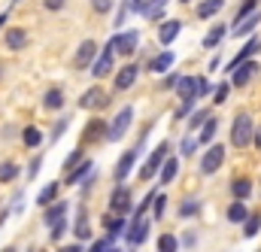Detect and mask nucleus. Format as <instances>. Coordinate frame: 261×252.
Listing matches in <instances>:
<instances>
[{
  "mask_svg": "<svg viewBox=\"0 0 261 252\" xmlns=\"http://www.w3.org/2000/svg\"><path fill=\"white\" fill-rule=\"evenodd\" d=\"M149 219L143 216V219H130L128 222V231H125V240H128L130 249H137V246H143L146 240H149Z\"/></svg>",
  "mask_w": 261,
  "mask_h": 252,
  "instance_id": "11",
  "label": "nucleus"
},
{
  "mask_svg": "<svg viewBox=\"0 0 261 252\" xmlns=\"http://www.w3.org/2000/svg\"><path fill=\"white\" fill-rule=\"evenodd\" d=\"M258 52H261V37H255V34H252V37H249V40H246V43L240 46V52H237V55H234V58L228 61V67H225V70H228V73H234V70H237L240 64H243V61H252V58H255Z\"/></svg>",
  "mask_w": 261,
  "mask_h": 252,
  "instance_id": "12",
  "label": "nucleus"
},
{
  "mask_svg": "<svg viewBox=\"0 0 261 252\" xmlns=\"http://www.w3.org/2000/svg\"><path fill=\"white\" fill-rule=\"evenodd\" d=\"M167 155H170V143L167 140H161L152 152H149V158H146V164L137 170V180L140 183H149V180H155L158 177V170H161V164L167 161Z\"/></svg>",
  "mask_w": 261,
  "mask_h": 252,
  "instance_id": "1",
  "label": "nucleus"
},
{
  "mask_svg": "<svg viewBox=\"0 0 261 252\" xmlns=\"http://www.w3.org/2000/svg\"><path fill=\"white\" fill-rule=\"evenodd\" d=\"M143 3H146V0H130V9H134V12H140V6H143Z\"/></svg>",
  "mask_w": 261,
  "mask_h": 252,
  "instance_id": "56",
  "label": "nucleus"
},
{
  "mask_svg": "<svg viewBox=\"0 0 261 252\" xmlns=\"http://www.w3.org/2000/svg\"><path fill=\"white\" fill-rule=\"evenodd\" d=\"M67 210H70V200H52L49 207H46V213H43V225L49 228V225H55V222H61V219H67Z\"/></svg>",
  "mask_w": 261,
  "mask_h": 252,
  "instance_id": "20",
  "label": "nucleus"
},
{
  "mask_svg": "<svg viewBox=\"0 0 261 252\" xmlns=\"http://www.w3.org/2000/svg\"><path fill=\"white\" fill-rule=\"evenodd\" d=\"M18 173H21V170H18V164H15V161H0V183H3V186H6V183H12Z\"/></svg>",
  "mask_w": 261,
  "mask_h": 252,
  "instance_id": "35",
  "label": "nucleus"
},
{
  "mask_svg": "<svg viewBox=\"0 0 261 252\" xmlns=\"http://www.w3.org/2000/svg\"><path fill=\"white\" fill-rule=\"evenodd\" d=\"M97 52H100V43H97L94 37L82 40L79 49H76V55H73V70H91V64H94V58H97Z\"/></svg>",
  "mask_w": 261,
  "mask_h": 252,
  "instance_id": "6",
  "label": "nucleus"
},
{
  "mask_svg": "<svg viewBox=\"0 0 261 252\" xmlns=\"http://www.w3.org/2000/svg\"><path fill=\"white\" fill-rule=\"evenodd\" d=\"M216 131H219V119H216V116H210V119L200 125V131H197V143L210 146V143L216 140Z\"/></svg>",
  "mask_w": 261,
  "mask_h": 252,
  "instance_id": "32",
  "label": "nucleus"
},
{
  "mask_svg": "<svg viewBox=\"0 0 261 252\" xmlns=\"http://www.w3.org/2000/svg\"><path fill=\"white\" fill-rule=\"evenodd\" d=\"M43 6H46L49 12H61L67 6V0H43Z\"/></svg>",
  "mask_w": 261,
  "mask_h": 252,
  "instance_id": "54",
  "label": "nucleus"
},
{
  "mask_svg": "<svg viewBox=\"0 0 261 252\" xmlns=\"http://www.w3.org/2000/svg\"><path fill=\"white\" fill-rule=\"evenodd\" d=\"M258 24H261V12L255 9L252 15H246V18H240L237 24H231V34H234V37H249Z\"/></svg>",
  "mask_w": 261,
  "mask_h": 252,
  "instance_id": "23",
  "label": "nucleus"
},
{
  "mask_svg": "<svg viewBox=\"0 0 261 252\" xmlns=\"http://www.w3.org/2000/svg\"><path fill=\"white\" fill-rule=\"evenodd\" d=\"M225 216H228V222H234V225H243V222H246V216H249V207H246V200H237V197H234V204L228 207V213H225Z\"/></svg>",
  "mask_w": 261,
  "mask_h": 252,
  "instance_id": "31",
  "label": "nucleus"
},
{
  "mask_svg": "<svg viewBox=\"0 0 261 252\" xmlns=\"http://www.w3.org/2000/svg\"><path fill=\"white\" fill-rule=\"evenodd\" d=\"M173 91L179 94V100H197V76H179Z\"/></svg>",
  "mask_w": 261,
  "mask_h": 252,
  "instance_id": "24",
  "label": "nucleus"
},
{
  "mask_svg": "<svg viewBox=\"0 0 261 252\" xmlns=\"http://www.w3.org/2000/svg\"><path fill=\"white\" fill-rule=\"evenodd\" d=\"M170 0H146L143 6H140V15H146L149 21H158L161 15H164V6H167Z\"/></svg>",
  "mask_w": 261,
  "mask_h": 252,
  "instance_id": "30",
  "label": "nucleus"
},
{
  "mask_svg": "<svg viewBox=\"0 0 261 252\" xmlns=\"http://www.w3.org/2000/svg\"><path fill=\"white\" fill-rule=\"evenodd\" d=\"M197 210H200V200L197 197H186L179 204V219H192V216H197Z\"/></svg>",
  "mask_w": 261,
  "mask_h": 252,
  "instance_id": "37",
  "label": "nucleus"
},
{
  "mask_svg": "<svg viewBox=\"0 0 261 252\" xmlns=\"http://www.w3.org/2000/svg\"><path fill=\"white\" fill-rule=\"evenodd\" d=\"M231 88H234V85H231V79H228V82H222V85H216V91H213V104H216V107H219V104H225Z\"/></svg>",
  "mask_w": 261,
  "mask_h": 252,
  "instance_id": "43",
  "label": "nucleus"
},
{
  "mask_svg": "<svg viewBox=\"0 0 261 252\" xmlns=\"http://www.w3.org/2000/svg\"><path fill=\"white\" fill-rule=\"evenodd\" d=\"M3 43H6V49H9V52H18V49H24V46H28V31H24V28H6Z\"/></svg>",
  "mask_w": 261,
  "mask_h": 252,
  "instance_id": "22",
  "label": "nucleus"
},
{
  "mask_svg": "<svg viewBox=\"0 0 261 252\" xmlns=\"http://www.w3.org/2000/svg\"><path fill=\"white\" fill-rule=\"evenodd\" d=\"M231 194H234L237 200H246V197L252 194V180H246V177H237V180L231 183Z\"/></svg>",
  "mask_w": 261,
  "mask_h": 252,
  "instance_id": "34",
  "label": "nucleus"
},
{
  "mask_svg": "<svg viewBox=\"0 0 261 252\" xmlns=\"http://www.w3.org/2000/svg\"><path fill=\"white\" fill-rule=\"evenodd\" d=\"M137 76H140V64H122L113 73V91H128V88H134Z\"/></svg>",
  "mask_w": 261,
  "mask_h": 252,
  "instance_id": "13",
  "label": "nucleus"
},
{
  "mask_svg": "<svg viewBox=\"0 0 261 252\" xmlns=\"http://www.w3.org/2000/svg\"><path fill=\"white\" fill-rule=\"evenodd\" d=\"M197 243V237H195V231H182V240H179V246H186V249H192Z\"/></svg>",
  "mask_w": 261,
  "mask_h": 252,
  "instance_id": "53",
  "label": "nucleus"
},
{
  "mask_svg": "<svg viewBox=\"0 0 261 252\" xmlns=\"http://www.w3.org/2000/svg\"><path fill=\"white\" fill-rule=\"evenodd\" d=\"M64 88H46V94H43V107L49 110V113H58V110H64Z\"/></svg>",
  "mask_w": 261,
  "mask_h": 252,
  "instance_id": "27",
  "label": "nucleus"
},
{
  "mask_svg": "<svg viewBox=\"0 0 261 252\" xmlns=\"http://www.w3.org/2000/svg\"><path fill=\"white\" fill-rule=\"evenodd\" d=\"M73 234H76V240L82 243V240H91L94 237V231H91V219H88V207L85 204H79L76 207V222H73Z\"/></svg>",
  "mask_w": 261,
  "mask_h": 252,
  "instance_id": "14",
  "label": "nucleus"
},
{
  "mask_svg": "<svg viewBox=\"0 0 261 252\" xmlns=\"http://www.w3.org/2000/svg\"><path fill=\"white\" fill-rule=\"evenodd\" d=\"M179 34H182V21H179V18H167V21L158 24V43H161L164 49H170V43H176Z\"/></svg>",
  "mask_w": 261,
  "mask_h": 252,
  "instance_id": "15",
  "label": "nucleus"
},
{
  "mask_svg": "<svg viewBox=\"0 0 261 252\" xmlns=\"http://www.w3.org/2000/svg\"><path fill=\"white\" fill-rule=\"evenodd\" d=\"M43 143V131L37 125H24L21 128V146H28V149H37Z\"/></svg>",
  "mask_w": 261,
  "mask_h": 252,
  "instance_id": "33",
  "label": "nucleus"
},
{
  "mask_svg": "<svg viewBox=\"0 0 261 252\" xmlns=\"http://www.w3.org/2000/svg\"><path fill=\"white\" fill-rule=\"evenodd\" d=\"M67 228H70V219H61V222H55V225H49V231H52L49 237H52V240H61V237L67 234Z\"/></svg>",
  "mask_w": 261,
  "mask_h": 252,
  "instance_id": "45",
  "label": "nucleus"
},
{
  "mask_svg": "<svg viewBox=\"0 0 261 252\" xmlns=\"http://www.w3.org/2000/svg\"><path fill=\"white\" fill-rule=\"evenodd\" d=\"M164 213H167V194H155V200H152V219H164Z\"/></svg>",
  "mask_w": 261,
  "mask_h": 252,
  "instance_id": "41",
  "label": "nucleus"
},
{
  "mask_svg": "<svg viewBox=\"0 0 261 252\" xmlns=\"http://www.w3.org/2000/svg\"><path fill=\"white\" fill-rule=\"evenodd\" d=\"M222 164H225V146H222V143H210V149H206L203 158H200V173H203V177H213Z\"/></svg>",
  "mask_w": 261,
  "mask_h": 252,
  "instance_id": "10",
  "label": "nucleus"
},
{
  "mask_svg": "<svg viewBox=\"0 0 261 252\" xmlns=\"http://www.w3.org/2000/svg\"><path fill=\"white\" fill-rule=\"evenodd\" d=\"M110 213H119V216L134 213V191H130V186L116 183V189L110 194Z\"/></svg>",
  "mask_w": 261,
  "mask_h": 252,
  "instance_id": "5",
  "label": "nucleus"
},
{
  "mask_svg": "<svg viewBox=\"0 0 261 252\" xmlns=\"http://www.w3.org/2000/svg\"><path fill=\"white\" fill-rule=\"evenodd\" d=\"M192 113H195V100H182V104H179V110L173 113V119L179 122V119H189Z\"/></svg>",
  "mask_w": 261,
  "mask_h": 252,
  "instance_id": "46",
  "label": "nucleus"
},
{
  "mask_svg": "<svg viewBox=\"0 0 261 252\" xmlns=\"http://www.w3.org/2000/svg\"><path fill=\"white\" fill-rule=\"evenodd\" d=\"M176 173H179V158H176V155H167V161H164L161 170H158V183H161V186H170V183L176 180Z\"/></svg>",
  "mask_w": 261,
  "mask_h": 252,
  "instance_id": "26",
  "label": "nucleus"
},
{
  "mask_svg": "<svg viewBox=\"0 0 261 252\" xmlns=\"http://www.w3.org/2000/svg\"><path fill=\"white\" fill-rule=\"evenodd\" d=\"M130 125H134V107L125 104V107H119V113L110 119V125H107V140H110V143L125 140V134L130 131Z\"/></svg>",
  "mask_w": 261,
  "mask_h": 252,
  "instance_id": "3",
  "label": "nucleus"
},
{
  "mask_svg": "<svg viewBox=\"0 0 261 252\" xmlns=\"http://www.w3.org/2000/svg\"><path fill=\"white\" fill-rule=\"evenodd\" d=\"M67 125H70V119H58V122H55V128H52V134H49V143H58V140H61V137H64V131H67Z\"/></svg>",
  "mask_w": 261,
  "mask_h": 252,
  "instance_id": "44",
  "label": "nucleus"
},
{
  "mask_svg": "<svg viewBox=\"0 0 261 252\" xmlns=\"http://www.w3.org/2000/svg\"><path fill=\"white\" fill-rule=\"evenodd\" d=\"M113 249V240L110 237H100V240H94L91 246H88V252H110Z\"/></svg>",
  "mask_w": 261,
  "mask_h": 252,
  "instance_id": "50",
  "label": "nucleus"
},
{
  "mask_svg": "<svg viewBox=\"0 0 261 252\" xmlns=\"http://www.w3.org/2000/svg\"><path fill=\"white\" fill-rule=\"evenodd\" d=\"M91 9L97 15H107V12H113V0H91Z\"/></svg>",
  "mask_w": 261,
  "mask_h": 252,
  "instance_id": "49",
  "label": "nucleus"
},
{
  "mask_svg": "<svg viewBox=\"0 0 261 252\" xmlns=\"http://www.w3.org/2000/svg\"><path fill=\"white\" fill-rule=\"evenodd\" d=\"M91 170H94V161H91V158H82L73 170H67V173H64V186H67V189H70V186H79Z\"/></svg>",
  "mask_w": 261,
  "mask_h": 252,
  "instance_id": "19",
  "label": "nucleus"
},
{
  "mask_svg": "<svg viewBox=\"0 0 261 252\" xmlns=\"http://www.w3.org/2000/svg\"><path fill=\"white\" fill-rule=\"evenodd\" d=\"M110 43H113V49H116L119 58H130L137 52V46H140V34L137 31H116Z\"/></svg>",
  "mask_w": 261,
  "mask_h": 252,
  "instance_id": "8",
  "label": "nucleus"
},
{
  "mask_svg": "<svg viewBox=\"0 0 261 252\" xmlns=\"http://www.w3.org/2000/svg\"><path fill=\"white\" fill-rule=\"evenodd\" d=\"M0 76H3V64H0Z\"/></svg>",
  "mask_w": 261,
  "mask_h": 252,
  "instance_id": "61",
  "label": "nucleus"
},
{
  "mask_svg": "<svg viewBox=\"0 0 261 252\" xmlns=\"http://www.w3.org/2000/svg\"><path fill=\"white\" fill-rule=\"evenodd\" d=\"M110 252H122V249H116V246H113V249H110Z\"/></svg>",
  "mask_w": 261,
  "mask_h": 252,
  "instance_id": "60",
  "label": "nucleus"
},
{
  "mask_svg": "<svg viewBox=\"0 0 261 252\" xmlns=\"http://www.w3.org/2000/svg\"><path fill=\"white\" fill-rule=\"evenodd\" d=\"M176 64V55L170 52V49H164L161 55H155V58H149V64H146V70H152V73H170V67Z\"/></svg>",
  "mask_w": 261,
  "mask_h": 252,
  "instance_id": "21",
  "label": "nucleus"
},
{
  "mask_svg": "<svg viewBox=\"0 0 261 252\" xmlns=\"http://www.w3.org/2000/svg\"><path fill=\"white\" fill-rule=\"evenodd\" d=\"M255 73H258L255 58H252V61H243L234 73H231V85H234V88H243V85H249V82H252V76H255Z\"/></svg>",
  "mask_w": 261,
  "mask_h": 252,
  "instance_id": "18",
  "label": "nucleus"
},
{
  "mask_svg": "<svg viewBox=\"0 0 261 252\" xmlns=\"http://www.w3.org/2000/svg\"><path fill=\"white\" fill-rule=\"evenodd\" d=\"M252 140H255V125H252V116H249V113H237V116H234V122H231V146L246 149Z\"/></svg>",
  "mask_w": 261,
  "mask_h": 252,
  "instance_id": "2",
  "label": "nucleus"
},
{
  "mask_svg": "<svg viewBox=\"0 0 261 252\" xmlns=\"http://www.w3.org/2000/svg\"><path fill=\"white\" fill-rule=\"evenodd\" d=\"M158 252H179V237L176 234H161L158 237Z\"/></svg>",
  "mask_w": 261,
  "mask_h": 252,
  "instance_id": "38",
  "label": "nucleus"
},
{
  "mask_svg": "<svg viewBox=\"0 0 261 252\" xmlns=\"http://www.w3.org/2000/svg\"><path fill=\"white\" fill-rule=\"evenodd\" d=\"M6 21H9V12H0V28H6Z\"/></svg>",
  "mask_w": 261,
  "mask_h": 252,
  "instance_id": "57",
  "label": "nucleus"
},
{
  "mask_svg": "<svg viewBox=\"0 0 261 252\" xmlns=\"http://www.w3.org/2000/svg\"><path fill=\"white\" fill-rule=\"evenodd\" d=\"M213 113L210 110H195V116H189V134H195V131H200V125L210 119Z\"/></svg>",
  "mask_w": 261,
  "mask_h": 252,
  "instance_id": "39",
  "label": "nucleus"
},
{
  "mask_svg": "<svg viewBox=\"0 0 261 252\" xmlns=\"http://www.w3.org/2000/svg\"><path fill=\"white\" fill-rule=\"evenodd\" d=\"M222 6H225V0H200L195 9V15L200 21H206V18H213V15H219L222 12Z\"/></svg>",
  "mask_w": 261,
  "mask_h": 252,
  "instance_id": "29",
  "label": "nucleus"
},
{
  "mask_svg": "<svg viewBox=\"0 0 261 252\" xmlns=\"http://www.w3.org/2000/svg\"><path fill=\"white\" fill-rule=\"evenodd\" d=\"M258 231H261V216L258 213H249L246 222H243V237H255Z\"/></svg>",
  "mask_w": 261,
  "mask_h": 252,
  "instance_id": "36",
  "label": "nucleus"
},
{
  "mask_svg": "<svg viewBox=\"0 0 261 252\" xmlns=\"http://www.w3.org/2000/svg\"><path fill=\"white\" fill-rule=\"evenodd\" d=\"M12 3H18V0H12Z\"/></svg>",
  "mask_w": 261,
  "mask_h": 252,
  "instance_id": "62",
  "label": "nucleus"
},
{
  "mask_svg": "<svg viewBox=\"0 0 261 252\" xmlns=\"http://www.w3.org/2000/svg\"><path fill=\"white\" fill-rule=\"evenodd\" d=\"M110 100H113V97H110L100 85H91V88L79 97V107H82V110H88V113H100V110H107V107H110Z\"/></svg>",
  "mask_w": 261,
  "mask_h": 252,
  "instance_id": "9",
  "label": "nucleus"
},
{
  "mask_svg": "<svg viewBox=\"0 0 261 252\" xmlns=\"http://www.w3.org/2000/svg\"><path fill=\"white\" fill-rule=\"evenodd\" d=\"M82 158H85V152H82V146H76V149H70V152H67V158H64V164H61V167H64V173H67V170H73V167H76V164H79Z\"/></svg>",
  "mask_w": 261,
  "mask_h": 252,
  "instance_id": "40",
  "label": "nucleus"
},
{
  "mask_svg": "<svg viewBox=\"0 0 261 252\" xmlns=\"http://www.w3.org/2000/svg\"><path fill=\"white\" fill-rule=\"evenodd\" d=\"M0 252H18V249H15V246H3Z\"/></svg>",
  "mask_w": 261,
  "mask_h": 252,
  "instance_id": "59",
  "label": "nucleus"
},
{
  "mask_svg": "<svg viewBox=\"0 0 261 252\" xmlns=\"http://www.w3.org/2000/svg\"><path fill=\"white\" fill-rule=\"evenodd\" d=\"M58 252H85L79 243H73V246H64V249H58Z\"/></svg>",
  "mask_w": 261,
  "mask_h": 252,
  "instance_id": "55",
  "label": "nucleus"
},
{
  "mask_svg": "<svg viewBox=\"0 0 261 252\" xmlns=\"http://www.w3.org/2000/svg\"><path fill=\"white\" fill-rule=\"evenodd\" d=\"M107 125H110V122H103L100 116L88 119V125L82 128V143H97V140H107Z\"/></svg>",
  "mask_w": 261,
  "mask_h": 252,
  "instance_id": "17",
  "label": "nucleus"
},
{
  "mask_svg": "<svg viewBox=\"0 0 261 252\" xmlns=\"http://www.w3.org/2000/svg\"><path fill=\"white\" fill-rule=\"evenodd\" d=\"M195 149H197V140H192V134H189V137L179 143V155H182V158H189V155H195Z\"/></svg>",
  "mask_w": 261,
  "mask_h": 252,
  "instance_id": "47",
  "label": "nucleus"
},
{
  "mask_svg": "<svg viewBox=\"0 0 261 252\" xmlns=\"http://www.w3.org/2000/svg\"><path fill=\"white\" fill-rule=\"evenodd\" d=\"M110 73H116V49H113V43L103 46V49L97 52L94 64H91V76H94V82H97V79H107Z\"/></svg>",
  "mask_w": 261,
  "mask_h": 252,
  "instance_id": "7",
  "label": "nucleus"
},
{
  "mask_svg": "<svg viewBox=\"0 0 261 252\" xmlns=\"http://www.w3.org/2000/svg\"><path fill=\"white\" fill-rule=\"evenodd\" d=\"M61 186L64 183H58V180H52V183H46L40 194H37V207H49L52 200H58V194H61Z\"/></svg>",
  "mask_w": 261,
  "mask_h": 252,
  "instance_id": "28",
  "label": "nucleus"
},
{
  "mask_svg": "<svg viewBox=\"0 0 261 252\" xmlns=\"http://www.w3.org/2000/svg\"><path fill=\"white\" fill-rule=\"evenodd\" d=\"M176 82H179V73H164V79H161V91H173L176 88Z\"/></svg>",
  "mask_w": 261,
  "mask_h": 252,
  "instance_id": "48",
  "label": "nucleus"
},
{
  "mask_svg": "<svg viewBox=\"0 0 261 252\" xmlns=\"http://www.w3.org/2000/svg\"><path fill=\"white\" fill-rule=\"evenodd\" d=\"M146 131H149V128H146ZM146 131H143V137H140L137 146H130V149H125V152L119 155V161H116V167H113V180H116V183H125L130 177V170H134V164H137V158H140V149H143V143H146Z\"/></svg>",
  "mask_w": 261,
  "mask_h": 252,
  "instance_id": "4",
  "label": "nucleus"
},
{
  "mask_svg": "<svg viewBox=\"0 0 261 252\" xmlns=\"http://www.w3.org/2000/svg\"><path fill=\"white\" fill-rule=\"evenodd\" d=\"M258 3H261V0H243V3L237 6V15H234V24H237L240 18H246V15H252V12L258 9Z\"/></svg>",
  "mask_w": 261,
  "mask_h": 252,
  "instance_id": "42",
  "label": "nucleus"
},
{
  "mask_svg": "<svg viewBox=\"0 0 261 252\" xmlns=\"http://www.w3.org/2000/svg\"><path fill=\"white\" fill-rule=\"evenodd\" d=\"M100 222H103V231H107L110 240H119V237H125V231H128V219L119 216V213H107Z\"/></svg>",
  "mask_w": 261,
  "mask_h": 252,
  "instance_id": "16",
  "label": "nucleus"
},
{
  "mask_svg": "<svg viewBox=\"0 0 261 252\" xmlns=\"http://www.w3.org/2000/svg\"><path fill=\"white\" fill-rule=\"evenodd\" d=\"M228 31H231L228 24H222V21H216V24H213V28L206 31V37L200 40V43H203V49H216V46H219V43H222V40L228 37Z\"/></svg>",
  "mask_w": 261,
  "mask_h": 252,
  "instance_id": "25",
  "label": "nucleus"
},
{
  "mask_svg": "<svg viewBox=\"0 0 261 252\" xmlns=\"http://www.w3.org/2000/svg\"><path fill=\"white\" fill-rule=\"evenodd\" d=\"M206 94H213V85L206 76H197V97H206Z\"/></svg>",
  "mask_w": 261,
  "mask_h": 252,
  "instance_id": "51",
  "label": "nucleus"
},
{
  "mask_svg": "<svg viewBox=\"0 0 261 252\" xmlns=\"http://www.w3.org/2000/svg\"><path fill=\"white\" fill-rule=\"evenodd\" d=\"M252 143H255V146L261 149V128H255V140H252Z\"/></svg>",
  "mask_w": 261,
  "mask_h": 252,
  "instance_id": "58",
  "label": "nucleus"
},
{
  "mask_svg": "<svg viewBox=\"0 0 261 252\" xmlns=\"http://www.w3.org/2000/svg\"><path fill=\"white\" fill-rule=\"evenodd\" d=\"M40 167H43V155H34V158H31V164H28V177H31V180H37Z\"/></svg>",
  "mask_w": 261,
  "mask_h": 252,
  "instance_id": "52",
  "label": "nucleus"
}]
</instances>
